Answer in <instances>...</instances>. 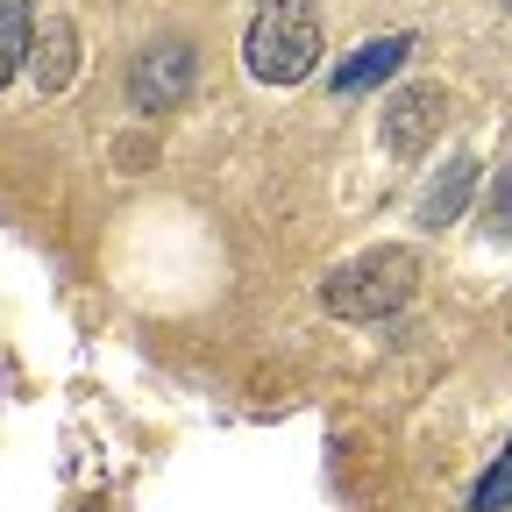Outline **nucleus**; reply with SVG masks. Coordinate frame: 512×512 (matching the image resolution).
Returning a JSON list of instances; mask_svg holds the SVG:
<instances>
[{"label": "nucleus", "instance_id": "1", "mask_svg": "<svg viewBox=\"0 0 512 512\" xmlns=\"http://www.w3.org/2000/svg\"><path fill=\"white\" fill-rule=\"evenodd\" d=\"M413 292H420V256L399 249V242L363 249L342 271L320 278V306H328L335 320H384V313H399Z\"/></svg>", "mask_w": 512, "mask_h": 512}, {"label": "nucleus", "instance_id": "10", "mask_svg": "<svg viewBox=\"0 0 512 512\" xmlns=\"http://www.w3.org/2000/svg\"><path fill=\"white\" fill-rule=\"evenodd\" d=\"M484 235H498V242H512V164L491 178V192H484Z\"/></svg>", "mask_w": 512, "mask_h": 512}, {"label": "nucleus", "instance_id": "7", "mask_svg": "<svg viewBox=\"0 0 512 512\" xmlns=\"http://www.w3.org/2000/svg\"><path fill=\"white\" fill-rule=\"evenodd\" d=\"M470 192H477V157H456V164L434 178V192L420 200V228H448V221L470 207Z\"/></svg>", "mask_w": 512, "mask_h": 512}, {"label": "nucleus", "instance_id": "9", "mask_svg": "<svg viewBox=\"0 0 512 512\" xmlns=\"http://www.w3.org/2000/svg\"><path fill=\"white\" fill-rule=\"evenodd\" d=\"M470 512H512V441H505V456L484 470V484L470 491Z\"/></svg>", "mask_w": 512, "mask_h": 512}, {"label": "nucleus", "instance_id": "8", "mask_svg": "<svg viewBox=\"0 0 512 512\" xmlns=\"http://www.w3.org/2000/svg\"><path fill=\"white\" fill-rule=\"evenodd\" d=\"M29 43H36L29 0H0V86H8L15 72H29Z\"/></svg>", "mask_w": 512, "mask_h": 512}, {"label": "nucleus", "instance_id": "5", "mask_svg": "<svg viewBox=\"0 0 512 512\" xmlns=\"http://www.w3.org/2000/svg\"><path fill=\"white\" fill-rule=\"evenodd\" d=\"M72 72H79V29L64 22V15L36 22V43H29V79H36V93H64V86H72Z\"/></svg>", "mask_w": 512, "mask_h": 512}, {"label": "nucleus", "instance_id": "6", "mask_svg": "<svg viewBox=\"0 0 512 512\" xmlns=\"http://www.w3.org/2000/svg\"><path fill=\"white\" fill-rule=\"evenodd\" d=\"M406 50H413V36H377V43H363L342 72H335V93H363L370 79H392L399 64H406Z\"/></svg>", "mask_w": 512, "mask_h": 512}, {"label": "nucleus", "instance_id": "2", "mask_svg": "<svg viewBox=\"0 0 512 512\" xmlns=\"http://www.w3.org/2000/svg\"><path fill=\"white\" fill-rule=\"evenodd\" d=\"M242 64L256 86H299L320 64V15L306 0H264L242 36Z\"/></svg>", "mask_w": 512, "mask_h": 512}, {"label": "nucleus", "instance_id": "3", "mask_svg": "<svg viewBox=\"0 0 512 512\" xmlns=\"http://www.w3.org/2000/svg\"><path fill=\"white\" fill-rule=\"evenodd\" d=\"M441 86H406V93H392V107H384V121H377V136H384V150L392 157H420L427 143H434V128H441Z\"/></svg>", "mask_w": 512, "mask_h": 512}, {"label": "nucleus", "instance_id": "4", "mask_svg": "<svg viewBox=\"0 0 512 512\" xmlns=\"http://www.w3.org/2000/svg\"><path fill=\"white\" fill-rule=\"evenodd\" d=\"M192 86V43H157V50H143L136 57V72H128V100H136L143 114H164L178 93Z\"/></svg>", "mask_w": 512, "mask_h": 512}]
</instances>
